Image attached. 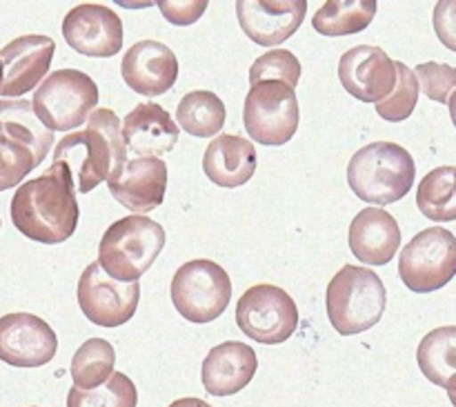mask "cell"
<instances>
[{"label": "cell", "instance_id": "6da1fadb", "mask_svg": "<svg viewBox=\"0 0 456 407\" xmlns=\"http://www.w3.org/2000/svg\"><path fill=\"white\" fill-rule=\"evenodd\" d=\"M127 163L120 120L107 107L94 110L83 132H71L53 150L52 167L61 169L74 191L89 194L96 185Z\"/></svg>", "mask_w": 456, "mask_h": 407}, {"label": "cell", "instance_id": "7a4b0ae2", "mask_svg": "<svg viewBox=\"0 0 456 407\" xmlns=\"http://www.w3.org/2000/svg\"><path fill=\"white\" fill-rule=\"evenodd\" d=\"M9 214L13 227L22 236L45 245H58L71 239L80 218L74 185L56 167L22 183L13 194Z\"/></svg>", "mask_w": 456, "mask_h": 407}, {"label": "cell", "instance_id": "3957f363", "mask_svg": "<svg viewBox=\"0 0 456 407\" xmlns=\"http://www.w3.org/2000/svg\"><path fill=\"white\" fill-rule=\"evenodd\" d=\"M417 165L396 142L377 141L356 151L347 165L350 190L365 203L390 205L412 190Z\"/></svg>", "mask_w": 456, "mask_h": 407}, {"label": "cell", "instance_id": "277c9868", "mask_svg": "<svg viewBox=\"0 0 456 407\" xmlns=\"http://www.w3.org/2000/svg\"><path fill=\"white\" fill-rule=\"evenodd\" d=\"M163 225L147 216H125L107 227L98 245V265L110 279L138 283L165 248Z\"/></svg>", "mask_w": 456, "mask_h": 407}, {"label": "cell", "instance_id": "5b68a950", "mask_svg": "<svg viewBox=\"0 0 456 407\" xmlns=\"http://www.w3.org/2000/svg\"><path fill=\"white\" fill-rule=\"evenodd\" d=\"M387 292L383 281L368 267L346 265L328 285V319L341 337L368 332L383 319Z\"/></svg>", "mask_w": 456, "mask_h": 407}, {"label": "cell", "instance_id": "8992f818", "mask_svg": "<svg viewBox=\"0 0 456 407\" xmlns=\"http://www.w3.org/2000/svg\"><path fill=\"white\" fill-rule=\"evenodd\" d=\"M98 87L85 71L58 69L36 89L31 110L49 132H71L89 118L98 105Z\"/></svg>", "mask_w": 456, "mask_h": 407}, {"label": "cell", "instance_id": "52a82bcc", "mask_svg": "<svg viewBox=\"0 0 456 407\" xmlns=\"http://www.w3.org/2000/svg\"><path fill=\"white\" fill-rule=\"evenodd\" d=\"M169 294L183 319L191 323H212L230 305L232 281L218 263L196 258L178 267Z\"/></svg>", "mask_w": 456, "mask_h": 407}, {"label": "cell", "instance_id": "ba28073f", "mask_svg": "<svg viewBox=\"0 0 456 407\" xmlns=\"http://www.w3.org/2000/svg\"><path fill=\"white\" fill-rule=\"evenodd\" d=\"M243 123L249 138L261 145L279 147L289 142L301 123L294 89L276 80L252 85L245 96Z\"/></svg>", "mask_w": 456, "mask_h": 407}, {"label": "cell", "instance_id": "9c48e42d", "mask_svg": "<svg viewBox=\"0 0 456 407\" xmlns=\"http://www.w3.org/2000/svg\"><path fill=\"white\" fill-rule=\"evenodd\" d=\"M454 272L456 239L444 227L419 232L399 256V276L410 292H436L454 279Z\"/></svg>", "mask_w": 456, "mask_h": 407}, {"label": "cell", "instance_id": "30bf717a", "mask_svg": "<svg viewBox=\"0 0 456 407\" xmlns=\"http://www.w3.org/2000/svg\"><path fill=\"white\" fill-rule=\"evenodd\" d=\"M236 323L252 341L261 346H279L297 332V303L279 285H254L243 292L236 305Z\"/></svg>", "mask_w": 456, "mask_h": 407}, {"label": "cell", "instance_id": "8fae6325", "mask_svg": "<svg viewBox=\"0 0 456 407\" xmlns=\"http://www.w3.org/2000/svg\"><path fill=\"white\" fill-rule=\"evenodd\" d=\"M141 301V285L110 279L98 263L87 265L78 279V305L98 328L114 330L132 321Z\"/></svg>", "mask_w": 456, "mask_h": 407}, {"label": "cell", "instance_id": "7c38bea8", "mask_svg": "<svg viewBox=\"0 0 456 407\" xmlns=\"http://www.w3.org/2000/svg\"><path fill=\"white\" fill-rule=\"evenodd\" d=\"M58 352V337L36 314H7L0 319V361L12 368H43Z\"/></svg>", "mask_w": 456, "mask_h": 407}, {"label": "cell", "instance_id": "4fadbf2b", "mask_svg": "<svg viewBox=\"0 0 456 407\" xmlns=\"http://www.w3.org/2000/svg\"><path fill=\"white\" fill-rule=\"evenodd\" d=\"M62 36L83 56L111 58L123 47V20L105 4H76L62 20Z\"/></svg>", "mask_w": 456, "mask_h": 407}, {"label": "cell", "instance_id": "5bb4252c", "mask_svg": "<svg viewBox=\"0 0 456 407\" xmlns=\"http://www.w3.org/2000/svg\"><path fill=\"white\" fill-rule=\"evenodd\" d=\"M305 13V0H236L240 29L261 47H274L292 38Z\"/></svg>", "mask_w": 456, "mask_h": 407}, {"label": "cell", "instance_id": "9a60e30c", "mask_svg": "<svg viewBox=\"0 0 456 407\" xmlns=\"http://www.w3.org/2000/svg\"><path fill=\"white\" fill-rule=\"evenodd\" d=\"M56 43L49 36H20L4 45L0 52L3 83L0 94L7 98L25 96L40 80L47 78L49 65L53 61Z\"/></svg>", "mask_w": 456, "mask_h": 407}, {"label": "cell", "instance_id": "2e32d148", "mask_svg": "<svg viewBox=\"0 0 456 407\" xmlns=\"http://www.w3.org/2000/svg\"><path fill=\"white\" fill-rule=\"evenodd\" d=\"M338 78L350 96L377 105L395 89V61L381 47L359 45L341 56Z\"/></svg>", "mask_w": 456, "mask_h": 407}, {"label": "cell", "instance_id": "e0dca14e", "mask_svg": "<svg viewBox=\"0 0 456 407\" xmlns=\"http://www.w3.org/2000/svg\"><path fill=\"white\" fill-rule=\"evenodd\" d=\"M110 194L134 214L159 208L167 191V165L163 159H132L107 178Z\"/></svg>", "mask_w": 456, "mask_h": 407}, {"label": "cell", "instance_id": "ac0fdd59", "mask_svg": "<svg viewBox=\"0 0 456 407\" xmlns=\"http://www.w3.org/2000/svg\"><path fill=\"white\" fill-rule=\"evenodd\" d=\"M120 71L127 87L141 96H163L176 85L178 58L167 45L141 40L127 49Z\"/></svg>", "mask_w": 456, "mask_h": 407}, {"label": "cell", "instance_id": "d6986e66", "mask_svg": "<svg viewBox=\"0 0 456 407\" xmlns=\"http://www.w3.org/2000/svg\"><path fill=\"white\" fill-rule=\"evenodd\" d=\"M120 136L134 159H160L174 150L181 129L159 102H141L125 116Z\"/></svg>", "mask_w": 456, "mask_h": 407}, {"label": "cell", "instance_id": "ffe728a7", "mask_svg": "<svg viewBox=\"0 0 456 407\" xmlns=\"http://www.w3.org/2000/svg\"><path fill=\"white\" fill-rule=\"evenodd\" d=\"M256 370L258 359L252 347L240 341H225L208 352L200 381L208 395L234 396L249 386Z\"/></svg>", "mask_w": 456, "mask_h": 407}, {"label": "cell", "instance_id": "44dd1931", "mask_svg": "<svg viewBox=\"0 0 456 407\" xmlns=\"http://www.w3.org/2000/svg\"><path fill=\"white\" fill-rule=\"evenodd\" d=\"M350 249L365 265H387L401 248L399 223L381 208L361 209L350 223Z\"/></svg>", "mask_w": 456, "mask_h": 407}, {"label": "cell", "instance_id": "7402d4cb", "mask_svg": "<svg viewBox=\"0 0 456 407\" xmlns=\"http://www.w3.org/2000/svg\"><path fill=\"white\" fill-rule=\"evenodd\" d=\"M203 172L218 187H243L256 174V150L248 138L221 134L205 150Z\"/></svg>", "mask_w": 456, "mask_h": 407}, {"label": "cell", "instance_id": "603a6c76", "mask_svg": "<svg viewBox=\"0 0 456 407\" xmlns=\"http://www.w3.org/2000/svg\"><path fill=\"white\" fill-rule=\"evenodd\" d=\"M454 350H456V328L454 325H445V328L432 330L426 334L417 350L419 368H421L423 377L435 386L445 387L450 399L454 401L456 395V363H454Z\"/></svg>", "mask_w": 456, "mask_h": 407}, {"label": "cell", "instance_id": "cb8c5ba5", "mask_svg": "<svg viewBox=\"0 0 456 407\" xmlns=\"http://www.w3.org/2000/svg\"><path fill=\"white\" fill-rule=\"evenodd\" d=\"M0 136L31 147L40 163L53 147V134L43 127L27 101H0Z\"/></svg>", "mask_w": 456, "mask_h": 407}, {"label": "cell", "instance_id": "d4e9b609", "mask_svg": "<svg viewBox=\"0 0 456 407\" xmlns=\"http://www.w3.org/2000/svg\"><path fill=\"white\" fill-rule=\"evenodd\" d=\"M377 0H328L314 13V29L323 36H350L368 29L377 16Z\"/></svg>", "mask_w": 456, "mask_h": 407}, {"label": "cell", "instance_id": "484cf974", "mask_svg": "<svg viewBox=\"0 0 456 407\" xmlns=\"http://www.w3.org/2000/svg\"><path fill=\"white\" fill-rule=\"evenodd\" d=\"M225 102L214 92H190L181 98L176 107V120L187 134L196 138L216 136L225 127Z\"/></svg>", "mask_w": 456, "mask_h": 407}, {"label": "cell", "instance_id": "4316f807", "mask_svg": "<svg viewBox=\"0 0 456 407\" xmlns=\"http://www.w3.org/2000/svg\"><path fill=\"white\" fill-rule=\"evenodd\" d=\"M417 205L430 221L448 223L456 218V169L452 165L436 167L421 181Z\"/></svg>", "mask_w": 456, "mask_h": 407}, {"label": "cell", "instance_id": "83f0119b", "mask_svg": "<svg viewBox=\"0 0 456 407\" xmlns=\"http://www.w3.org/2000/svg\"><path fill=\"white\" fill-rule=\"evenodd\" d=\"M116 352L105 338H89L71 359V379L78 390H94L114 374Z\"/></svg>", "mask_w": 456, "mask_h": 407}, {"label": "cell", "instance_id": "f1b7e54d", "mask_svg": "<svg viewBox=\"0 0 456 407\" xmlns=\"http://www.w3.org/2000/svg\"><path fill=\"white\" fill-rule=\"evenodd\" d=\"M138 390L125 374L114 372L102 386L94 390L71 387L67 395V407H136Z\"/></svg>", "mask_w": 456, "mask_h": 407}, {"label": "cell", "instance_id": "f546056e", "mask_svg": "<svg viewBox=\"0 0 456 407\" xmlns=\"http://www.w3.org/2000/svg\"><path fill=\"white\" fill-rule=\"evenodd\" d=\"M396 69V80L395 89L387 94L383 101L377 102V114L381 116L383 120H390V123H403L405 118H410L419 102V89L417 76L403 62H395Z\"/></svg>", "mask_w": 456, "mask_h": 407}, {"label": "cell", "instance_id": "4dcf8cb0", "mask_svg": "<svg viewBox=\"0 0 456 407\" xmlns=\"http://www.w3.org/2000/svg\"><path fill=\"white\" fill-rule=\"evenodd\" d=\"M265 80H276L294 89L301 80V62L289 49H272L256 58L249 69V83L256 85Z\"/></svg>", "mask_w": 456, "mask_h": 407}, {"label": "cell", "instance_id": "1f68e13d", "mask_svg": "<svg viewBox=\"0 0 456 407\" xmlns=\"http://www.w3.org/2000/svg\"><path fill=\"white\" fill-rule=\"evenodd\" d=\"M40 165V159L31 147L0 136V191L12 190L25 181L27 174Z\"/></svg>", "mask_w": 456, "mask_h": 407}, {"label": "cell", "instance_id": "d6a6232c", "mask_svg": "<svg viewBox=\"0 0 456 407\" xmlns=\"http://www.w3.org/2000/svg\"><path fill=\"white\" fill-rule=\"evenodd\" d=\"M419 89L426 92L428 98L450 105V96L456 87V69L445 62H423L414 69Z\"/></svg>", "mask_w": 456, "mask_h": 407}, {"label": "cell", "instance_id": "836d02e7", "mask_svg": "<svg viewBox=\"0 0 456 407\" xmlns=\"http://www.w3.org/2000/svg\"><path fill=\"white\" fill-rule=\"evenodd\" d=\"M208 7V0H159L160 13L178 27L194 25Z\"/></svg>", "mask_w": 456, "mask_h": 407}, {"label": "cell", "instance_id": "e575fe53", "mask_svg": "<svg viewBox=\"0 0 456 407\" xmlns=\"http://www.w3.org/2000/svg\"><path fill=\"white\" fill-rule=\"evenodd\" d=\"M167 407H212V405L205 403V401H200V399H194V396H187V399L174 401V403Z\"/></svg>", "mask_w": 456, "mask_h": 407}, {"label": "cell", "instance_id": "d590c367", "mask_svg": "<svg viewBox=\"0 0 456 407\" xmlns=\"http://www.w3.org/2000/svg\"><path fill=\"white\" fill-rule=\"evenodd\" d=\"M0 83H3V67H0Z\"/></svg>", "mask_w": 456, "mask_h": 407}]
</instances>
